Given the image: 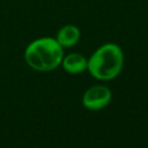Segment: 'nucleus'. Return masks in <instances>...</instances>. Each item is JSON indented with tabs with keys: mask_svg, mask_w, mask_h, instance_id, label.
Returning a JSON list of instances; mask_svg holds the SVG:
<instances>
[{
	"mask_svg": "<svg viewBox=\"0 0 148 148\" xmlns=\"http://www.w3.org/2000/svg\"><path fill=\"white\" fill-rule=\"evenodd\" d=\"M64 47L51 37H40L31 43L24 50V60L27 65L37 72H50L61 65L64 58Z\"/></svg>",
	"mask_w": 148,
	"mask_h": 148,
	"instance_id": "1",
	"label": "nucleus"
},
{
	"mask_svg": "<svg viewBox=\"0 0 148 148\" xmlns=\"http://www.w3.org/2000/svg\"><path fill=\"white\" fill-rule=\"evenodd\" d=\"M123 66L124 53L120 46L114 43H105L90 56L87 71L99 81H109L119 75Z\"/></svg>",
	"mask_w": 148,
	"mask_h": 148,
	"instance_id": "2",
	"label": "nucleus"
},
{
	"mask_svg": "<svg viewBox=\"0 0 148 148\" xmlns=\"http://www.w3.org/2000/svg\"><path fill=\"white\" fill-rule=\"evenodd\" d=\"M111 90L104 84H96L87 89L82 96V104L90 111H98L104 109L111 102Z\"/></svg>",
	"mask_w": 148,
	"mask_h": 148,
	"instance_id": "3",
	"label": "nucleus"
},
{
	"mask_svg": "<svg viewBox=\"0 0 148 148\" xmlns=\"http://www.w3.org/2000/svg\"><path fill=\"white\" fill-rule=\"evenodd\" d=\"M81 38V31L79 27L75 24H65L62 25L56 35V40L64 47H73L75 46Z\"/></svg>",
	"mask_w": 148,
	"mask_h": 148,
	"instance_id": "4",
	"label": "nucleus"
},
{
	"mask_svg": "<svg viewBox=\"0 0 148 148\" xmlns=\"http://www.w3.org/2000/svg\"><path fill=\"white\" fill-rule=\"evenodd\" d=\"M61 66L65 72L68 74H81L84 71H87L88 66V59L77 52H72L66 56H64Z\"/></svg>",
	"mask_w": 148,
	"mask_h": 148,
	"instance_id": "5",
	"label": "nucleus"
}]
</instances>
